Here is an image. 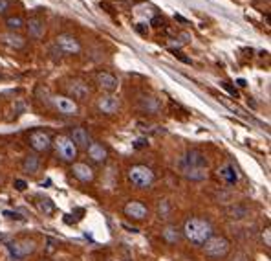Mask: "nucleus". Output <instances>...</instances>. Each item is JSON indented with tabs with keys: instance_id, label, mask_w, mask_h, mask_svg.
I'll use <instances>...</instances> for the list:
<instances>
[{
	"instance_id": "nucleus-1",
	"label": "nucleus",
	"mask_w": 271,
	"mask_h": 261,
	"mask_svg": "<svg viewBox=\"0 0 271 261\" xmlns=\"http://www.w3.org/2000/svg\"><path fill=\"white\" fill-rule=\"evenodd\" d=\"M181 234L185 235L193 245H203V243L213 235V226H211V222H207L205 219L191 217V219H187L185 224H183Z\"/></svg>"
},
{
	"instance_id": "nucleus-2",
	"label": "nucleus",
	"mask_w": 271,
	"mask_h": 261,
	"mask_svg": "<svg viewBox=\"0 0 271 261\" xmlns=\"http://www.w3.org/2000/svg\"><path fill=\"white\" fill-rule=\"evenodd\" d=\"M202 247H203V254L209 260H224L231 250V243L224 235H211Z\"/></svg>"
},
{
	"instance_id": "nucleus-3",
	"label": "nucleus",
	"mask_w": 271,
	"mask_h": 261,
	"mask_svg": "<svg viewBox=\"0 0 271 261\" xmlns=\"http://www.w3.org/2000/svg\"><path fill=\"white\" fill-rule=\"evenodd\" d=\"M6 248L11 260L22 261L37 250V245H35V241H32V239H15V241L6 243Z\"/></svg>"
},
{
	"instance_id": "nucleus-4",
	"label": "nucleus",
	"mask_w": 271,
	"mask_h": 261,
	"mask_svg": "<svg viewBox=\"0 0 271 261\" xmlns=\"http://www.w3.org/2000/svg\"><path fill=\"white\" fill-rule=\"evenodd\" d=\"M129 178L136 188L145 189V188H150V186H152L156 176H154V171L150 170L149 166L137 164V166H132L129 170Z\"/></svg>"
},
{
	"instance_id": "nucleus-5",
	"label": "nucleus",
	"mask_w": 271,
	"mask_h": 261,
	"mask_svg": "<svg viewBox=\"0 0 271 261\" xmlns=\"http://www.w3.org/2000/svg\"><path fill=\"white\" fill-rule=\"evenodd\" d=\"M53 145H55V153H57V157L61 160H65V162H73L75 158H77V147L75 144L70 140V136H65V134H61L53 140Z\"/></svg>"
},
{
	"instance_id": "nucleus-6",
	"label": "nucleus",
	"mask_w": 271,
	"mask_h": 261,
	"mask_svg": "<svg viewBox=\"0 0 271 261\" xmlns=\"http://www.w3.org/2000/svg\"><path fill=\"white\" fill-rule=\"evenodd\" d=\"M28 142H30V147L33 151H37V153H44L53 145L52 136L46 130H33L30 138H28Z\"/></svg>"
},
{
	"instance_id": "nucleus-7",
	"label": "nucleus",
	"mask_w": 271,
	"mask_h": 261,
	"mask_svg": "<svg viewBox=\"0 0 271 261\" xmlns=\"http://www.w3.org/2000/svg\"><path fill=\"white\" fill-rule=\"evenodd\" d=\"M52 101H53V107H55L61 114H65V116H75L79 112L77 103H75L73 99L66 98V96H53Z\"/></svg>"
},
{
	"instance_id": "nucleus-8",
	"label": "nucleus",
	"mask_w": 271,
	"mask_h": 261,
	"mask_svg": "<svg viewBox=\"0 0 271 261\" xmlns=\"http://www.w3.org/2000/svg\"><path fill=\"white\" fill-rule=\"evenodd\" d=\"M57 46H59L61 52L70 53V55L81 52V44H79V41L75 39L73 35H70V33H61V35L57 37Z\"/></svg>"
},
{
	"instance_id": "nucleus-9",
	"label": "nucleus",
	"mask_w": 271,
	"mask_h": 261,
	"mask_svg": "<svg viewBox=\"0 0 271 261\" xmlns=\"http://www.w3.org/2000/svg\"><path fill=\"white\" fill-rule=\"evenodd\" d=\"M66 92L77 99H86L90 96V87L86 85L81 79H70L66 83Z\"/></svg>"
},
{
	"instance_id": "nucleus-10",
	"label": "nucleus",
	"mask_w": 271,
	"mask_h": 261,
	"mask_svg": "<svg viewBox=\"0 0 271 261\" xmlns=\"http://www.w3.org/2000/svg\"><path fill=\"white\" fill-rule=\"evenodd\" d=\"M125 216L134 219V221H141L149 216V208L139 201H130V203L125 204Z\"/></svg>"
},
{
	"instance_id": "nucleus-11",
	"label": "nucleus",
	"mask_w": 271,
	"mask_h": 261,
	"mask_svg": "<svg viewBox=\"0 0 271 261\" xmlns=\"http://www.w3.org/2000/svg\"><path fill=\"white\" fill-rule=\"evenodd\" d=\"M181 166H191V168H207L205 155L198 149H189L183 158H181Z\"/></svg>"
},
{
	"instance_id": "nucleus-12",
	"label": "nucleus",
	"mask_w": 271,
	"mask_h": 261,
	"mask_svg": "<svg viewBox=\"0 0 271 261\" xmlns=\"http://www.w3.org/2000/svg\"><path fill=\"white\" fill-rule=\"evenodd\" d=\"M71 175L77 178L79 182H92L94 180V170H92L88 164L75 162L71 166Z\"/></svg>"
},
{
	"instance_id": "nucleus-13",
	"label": "nucleus",
	"mask_w": 271,
	"mask_h": 261,
	"mask_svg": "<svg viewBox=\"0 0 271 261\" xmlns=\"http://www.w3.org/2000/svg\"><path fill=\"white\" fill-rule=\"evenodd\" d=\"M97 107H99V111L103 112V114H116L119 111V98L117 96H103V98L97 101Z\"/></svg>"
},
{
	"instance_id": "nucleus-14",
	"label": "nucleus",
	"mask_w": 271,
	"mask_h": 261,
	"mask_svg": "<svg viewBox=\"0 0 271 261\" xmlns=\"http://www.w3.org/2000/svg\"><path fill=\"white\" fill-rule=\"evenodd\" d=\"M70 140L75 144V147H84V149H86L92 142L90 134H88V130L84 129V127H75V129L71 130Z\"/></svg>"
},
{
	"instance_id": "nucleus-15",
	"label": "nucleus",
	"mask_w": 271,
	"mask_h": 261,
	"mask_svg": "<svg viewBox=\"0 0 271 261\" xmlns=\"http://www.w3.org/2000/svg\"><path fill=\"white\" fill-rule=\"evenodd\" d=\"M86 153H88V157L97 164H103L108 157V153L106 149L103 147V144H99V142H90V145L86 147Z\"/></svg>"
},
{
	"instance_id": "nucleus-16",
	"label": "nucleus",
	"mask_w": 271,
	"mask_h": 261,
	"mask_svg": "<svg viewBox=\"0 0 271 261\" xmlns=\"http://www.w3.org/2000/svg\"><path fill=\"white\" fill-rule=\"evenodd\" d=\"M97 83H99V87L106 92H114L117 88V85H119V81H117L116 76H112V74H108V72L97 74Z\"/></svg>"
},
{
	"instance_id": "nucleus-17",
	"label": "nucleus",
	"mask_w": 271,
	"mask_h": 261,
	"mask_svg": "<svg viewBox=\"0 0 271 261\" xmlns=\"http://www.w3.org/2000/svg\"><path fill=\"white\" fill-rule=\"evenodd\" d=\"M162 237H163V241L169 243V245H176V243L181 241L183 234H181V230L178 228V226L169 224V226H165V228L162 230Z\"/></svg>"
},
{
	"instance_id": "nucleus-18",
	"label": "nucleus",
	"mask_w": 271,
	"mask_h": 261,
	"mask_svg": "<svg viewBox=\"0 0 271 261\" xmlns=\"http://www.w3.org/2000/svg\"><path fill=\"white\" fill-rule=\"evenodd\" d=\"M139 109H141L143 112L156 114V112L162 109V103H160L158 98H154V96H141V98H139Z\"/></svg>"
},
{
	"instance_id": "nucleus-19",
	"label": "nucleus",
	"mask_w": 271,
	"mask_h": 261,
	"mask_svg": "<svg viewBox=\"0 0 271 261\" xmlns=\"http://www.w3.org/2000/svg\"><path fill=\"white\" fill-rule=\"evenodd\" d=\"M207 168H191V166H181V173L191 178V180H196V182H200V180H205L207 178Z\"/></svg>"
},
{
	"instance_id": "nucleus-20",
	"label": "nucleus",
	"mask_w": 271,
	"mask_h": 261,
	"mask_svg": "<svg viewBox=\"0 0 271 261\" xmlns=\"http://www.w3.org/2000/svg\"><path fill=\"white\" fill-rule=\"evenodd\" d=\"M0 39H2V43H6L9 48H15V50H20V48H24V44H26V39L17 35L15 32L4 33Z\"/></svg>"
},
{
	"instance_id": "nucleus-21",
	"label": "nucleus",
	"mask_w": 271,
	"mask_h": 261,
	"mask_svg": "<svg viewBox=\"0 0 271 261\" xmlns=\"http://www.w3.org/2000/svg\"><path fill=\"white\" fill-rule=\"evenodd\" d=\"M39 168H40V160L35 153H30L28 157H24V160H22V171H26V173L33 175V173L39 171Z\"/></svg>"
},
{
	"instance_id": "nucleus-22",
	"label": "nucleus",
	"mask_w": 271,
	"mask_h": 261,
	"mask_svg": "<svg viewBox=\"0 0 271 261\" xmlns=\"http://www.w3.org/2000/svg\"><path fill=\"white\" fill-rule=\"evenodd\" d=\"M28 32H30V35H32L33 39H42L46 32L44 22L39 19H30V22H28Z\"/></svg>"
},
{
	"instance_id": "nucleus-23",
	"label": "nucleus",
	"mask_w": 271,
	"mask_h": 261,
	"mask_svg": "<svg viewBox=\"0 0 271 261\" xmlns=\"http://www.w3.org/2000/svg\"><path fill=\"white\" fill-rule=\"evenodd\" d=\"M218 175L226 180L227 184H237L238 182V173H237V170H235V166H231V164H226V166H222L218 170Z\"/></svg>"
},
{
	"instance_id": "nucleus-24",
	"label": "nucleus",
	"mask_w": 271,
	"mask_h": 261,
	"mask_svg": "<svg viewBox=\"0 0 271 261\" xmlns=\"http://www.w3.org/2000/svg\"><path fill=\"white\" fill-rule=\"evenodd\" d=\"M39 210L44 214V216H52L53 212H55V204L52 203V199H39Z\"/></svg>"
},
{
	"instance_id": "nucleus-25",
	"label": "nucleus",
	"mask_w": 271,
	"mask_h": 261,
	"mask_svg": "<svg viewBox=\"0 0 271 261\" xmlns=\"http://www.w3.org/2000/svg\"><path fill=\"white\" fill-rule=\"evenodd\" d=\"M245 216H247V208H245V206H240V204L227 210V217H231V219H242V217Z\"/></svg>"
},
{
	"instance_id": "nucleus-26",
	"label": "nucleus",
	"mask_w": 271,
	"mask_h": 261,
	"mask_svg": "<svg viewBox=\"0 0 271 261\" xmlns=\"http://www.w3.org/2000/svg\"><path fill=\"white\" fill-rule=\"evenodd\" d=\"M170 212H172V208H170V203H169L167 199H163V201L158 203V216L160 217L169 219V217H170Z\"/></svg>"
},
{
	"instance_id": "nucleus-27",
	"label": "nucleus",
	"mask_w": 271,
	"mask_h": 261,
	"mask_svg": "<svg viewBox=\"0 0 271 261\" xmlns=\"http://www.w3.org/2000/svg\"><path fill=\"white\" fill-rule=\"evenodd\" d=\"M6 26L11 30V32H19L20 28L24 26V20L20 17H7L6 19Z\"/></svg>"
},
{
	"instance_id": "nucleus-28",
	"label": "nucleus",
	"mask_w": 271,
	"mask_h": 261,
	"mask_svg": "<svg viewBox=\"0 0 271 261\" xmlns=\"http://www.w3.org/2000/svg\"><path fill=\"white\" fill-rule=\"evenodd\" d=\"M262 241H264L266 247H271V230H270V226H266L264 232H262Z\"/></svg>"
},
{
	"instance_id": "nucleus-29",
	"label": "nucleus",
	"mask_w": 271,
	"mask_h": 261,
	"mask_svg": "<svg viewBox=\"0 0 271 261\" xmlns=\"http://www.w3.org/2000/svg\"><path fill=\"white\" fill-rule=\"evenodd\" d=\"M28 188L26 180H22V178H15V189H19V191H24Z\"/></svg>"
},
{
	"instance_id": "nucleus-30",
	"label": "nucleus",
	"mask_w": 271,
	"mask_h": 261,
	"mask_svg": "<svg viewBox=\"0 0 271 261\" xmlns=\"http://www.w3.org/2000/svg\"><path fill=\"white\" fill-rule=\"evenodd\" d=\"M136 32L141 33V35H147V32H149V26H147L145 22H139V24H136Z\"/></svg>"
},
{
	"instance_id": "nucleus-31",
	"label": "nucleus",
	"mask_w": 271,
	"mask_h": 261,
	"mask_svg": "<svg viewBox=\"0 0 271 261\" xmlns=\"http://www.w3.org/2000/svg\"><path fill=\"white\" fill-rule=\"evenodd\" d=\"M9 9V0H0V15H4Z\"/></svg>"
},
{
	"instance_id": "nucleus-32",
	"label": "nucleus",
	"mask_w": 271,
	"mask_h": 261,
	"mask_svg": "<svg viewBox=\"0 0 271 261\" xmlns=\"http://www.w3.org/2000/svg\"><path fill=\"white\" fill-rule=\"evenodd\" d=\"M149 144L145 138H139V140H136L134 142V149H141V147H145V145Z\"/></svg>"
},
{
	"instance_id": "nucleus-33",
	"label": "nucleus",
	"mask_w": 271,
	"mask_h": 261,
	"mask_svg": "<svg viewBox=\"0 0 271 261\" xmlns=\"http://www.w3.org/2000/svg\"><path fill=\"white\" fill-rule=\"evenodd\" d=\"M4 216L7 217V219H22V216H19V214H17V212H4Z\"/></svg>"
},
{
	"instance_id": "nucleus-34",
	"label": "nucleus",
	"mask_w": 271,
	"mask_h": 261,
	"mask_svg": "<svg viewBox=\"0 0 271 261\" xmlns=\"http://www.w3.org/2000/svg\"><path fill=\"white\" fill-rule=\"evenodd\" d=\"M222 87H224V88H227V90L231 92L233 96H237V88H235V87H231L229 83H222Z\"/></svg>"
},
{
	"instance_id": "nucleus-35",
	"label": "nucleus",
	"mask_w": 271,
	"mask_h": 261,
	"mask_svg": "<svg viewBox=\"0 0 271 261\" xmlns=\"http://www.w3.org/2000/svg\"><path fill=\"white\" fill-rule=\"evenodd\" d=\"M152 24H154V26H162L163 19H158V17H156V19H152Z\"/></svg>"
},
{
	"instance_id": "nucleus-36",
	"label": "nucleus",
	"mask_w": 271,
	"mask_h": 261,
	"mask_svg": "<svg viewBox=\"0 0 271 261\" xmlns=\"http://www.w3.org/2000/svg\"><path fill=\"white\" fill-rule=\"evenodd\" d=\"M237 85H238V87H245L247 83H245V79H237Z\"/></svg>"
},
{
	"instance_id": "nucleus-37",
	"label": "nucleus",
	"mask_w": 271,
	"mask_h": 261,
	"mask_svg": "<svg viewBox=\"0 0 271 261\" xmlns=\"http://www.w3.org/2000/svg\"><path fill=\"white\" fill-rule=\"evenodd\" d=\"M176 19H178V20H180V22H183V24H187V20H185V19H183V17H180V15H176Z\"/></svg>"
}]
</instances>
